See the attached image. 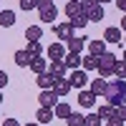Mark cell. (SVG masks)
Returning a JSON list of instances; mask_svg holds the SVG:
<instances>
[{
    "label": "cell",
    "mask_w": 126,
    "mask_h": 126,
    "mask_svg": "<svg viewBox=\"0 0 126 126\" xmlns=\"http://www.w3.org/2000/svg\"><path fill=\"white\" fill-rule=\"evenodd\" d=\"M106 101L111 103V106H121V103H126V78L109 81V88H106Z\"/></svg>",
    "instance_id": "obj_1"
},
{
    "label": "cell",
    "mask_w": 126,
    "mask_h": 126,
    "mask_svg": "<svg viewBox=\"0 0 126 126\" xmlns=\"http://www.w3.org/2000/svg\"><path fill=\"white\" fill-rule=\"evenodd\" d=\"M116 56L113 53H103L101 58H98V76L101 78H109V76H113V71H116Z\"/></svg>",
    "instance_id": "obj_2"
},
{
    "label": "cell",
    "mask_w": 126,
    "mask_h": 126,
    "mask_svg": "<svg viewBox=\"0 0 126 126\" xmlns=\"http://www.w3.org/2000/svg\"><path fill=\"white\" fill-rule=\"evenodd\" d=\"M38 13H40V20H46V23H53L58 10L53 5V0H38Z\"/></svg>",
    "instance_id": "obj_3"
},
{
    "label": "cell",
    "mask_w": 126,
    "mask_h": 126,
    "mask_svg": "<svg viewBox=\"0 0 126 126\" xmlns=\"http://www.w3.org/2000/svg\"><path fill=\"white\" fill-rule=\"evenodd\" d=\"M68 81H71V86H73V88H86V83H88L91 78H88V71L76 68V71L68 76Z\"/></svg>",
    "instance_id": "obj_4"
},
{
    "label": "cell",
    "mask_w": 126,
    "mask_h": 126,
    "mask_svg": "<svg viewBox=\"0 0 126 126\" xmlns=\"http://www.w3.org/2000/svg\"><path fill=\"white\" fill-rule=\"evenodd\" d=\"M73 30H76V28H73V23H71V20H66V23H58V25L53 28V33H56L58 40H68V38H73Z\"/></svg>",
    "instance_id": "obj_5"
},
{
    "label": "cell",
    "mask_w": 126,
    "mask_h": 126,
    "mask_svg": "<svg viewBox=\"0 0 126 126\" xmlns=\"http://www.w3.org/2000/svg\"><path fill=\"white\" fill-rule=\"evenodd\" d=\"M58 93L53 91V88H43V91H40V106H48V109H56V103H58Z\"/></svg>",
    "instance_id": "obj_6"
},
{
    "label": "cell",
    "mask_w": 126,
    "mask_h": 126,
    "mask_svg": "<svg viewBox=\"0 0 126 126\" xmlns=\"http://www.w3.org/2000/svg\"><path fill=\"white\" fill-rule=\"evenodd\" d=\"M56 81H58V78H56L50 71H46V73H38V78H35V83H38L40 88H53V86H56Z\"/></svg>",
    "instance_id": "obj_7"
},
{
    "label": "cell",
    "mask_w": 126,
    "mask_h": 126,
    "mask_svg": "<svg viewBox=\"0 0 126 126\" xmlns=\"http://www.w3.org/2000/svg\"><path fill=\"white\" fill-rule=\"evenodd\" d=\"M78 103H81L83 109H91L93 103H96V93H93L91 88H88V91H86V88H81V93H78Z\"/></svg>",
    "instance_id": "obj_8"
},
{
    "label": "cell",
    "mask_w": 126,
    "mask_h": 126,
    "mask_svg": "<svg viewBox=\"0 0 126 126\" xmlns=\"http://www.w3.org/2000/svg\"><path fill=\"white\" fill-rule=\"evenodd\" d=\"M63 56H66V46L63 43H50L48 46V58L50 61H63Z\"/></svg>",
    "instance_id": "obj_9"
},
{
    "label": "cell",
    "mask_w": 126,
    "mask_h": 126,
    "mask_svg": "<svg viewBox=\"0 0 126 126\" xmlns=\"http://www.w3.org/2000/svg\"><path fill=\"white\" fill-rule=\"evenodd\" d=\"M68 43V53H81L83 48H86V38H81V35H73L66 40Z\"/></svg>",
    "instance_id": "obj_10"
},
{
    "label": "cell",
    "mask_w": 126,
    "mask_h": 126,
    "mask_svg": "<svg viewBox=\"0 0 126 126\" xmlns=\"http://www.w3.org/2000/svg\"><path fill=\"white\" fill-rule=\"evenodd\" d=\"M53 119H56V113H53V109H48V106H40L38 113H35V121L38 124H50Z\"/></svg>",
    "instance_id": "obj_11"
},
{
    "label": "cell",
    "mask_w": 126,
    "mask_h": 126,
    "mask_svg": "<svg viewBox=\"0 0 126 126\" xmlns=\"http://www.w3.org/2000/svg\"><path fill=\"white\" fill-rule=\"evenodd\" d=\"M106 88H109V83H106V78H93L91 81V91L96 93V96H106Z\"/></svg>",
    "instance_id": "obj_12"
},
{
    "label": "cell",
    "mask_w": 126,
    "mask_h": 126,
    "mask_svg": "<svg viewBox=\"0 0 126 126\" xmlns=\"http://www.w3.org/2000/svg\"><path fill=\"white\" fill-rule=\"evenodd\" d=\"M66 68H68V66H66L63 61H50V68H48V71L53 73L56 78H66Z\"/></svg>",
    "instance_id": "obj_13"
},
{
    "label": "cell",
    "mask_w": 126,
    "mask_h": 126,
    "mask_svg": "<svg viewBox=\"0 0 126 126\" xmlns=\"http://www.w3.org/2000/svg\"><path fill=\"white\" fill-rule=\"evenodd\" d=\"M103 40L106 43H121V28H106V33H103Z\"/></svg>",
    "instance_id": "obj_14"
},
{
    "label": "cell",
    "mask_w": 126,
    "mask_h": 126,
    "mask_svg": "<svg viewBox=\"0 0 126 126\" xmlns=\"http://www.w3.org/2000/svg\"><path fill=\"white\" fill-rule=\"evenodd\" d=\"M53 113H56L58 119H68L73 111H71V106H68V101H58V103H56V109H53Z\"/></svg>",
    "instance_id": "obj_15"
},
{
    "label": "cell",
    "mask_w": 126,
    "mask_h": 126,
    "mask_svg": "<svg viewBox=\"0 0 126 126\" xmlns=\"http://www.w3.org/2000/svg\"><path fill=\"white\" fill-rule=\"evenodd\" d=\"M73 86H71V81L68 78H58L56 81V86H53V91L58 93V96H68V91H71Z\"/></svg>",
    "instance_id": "obj_16"
},
{
    "label": "cell",
    "mask_w": 126,
    "mask_h": 126,
    "mask_svg": "<svg viewBox=\"0 0 126 126\" xmlns=\"http://www.w3.org/2000/svg\"><path fill=\"white\" fill-rule=\"evenodd\" d=\"M63 63H66L68 68H81V63H83V58H81V53H68V56H63Z\"/></svg>",
    "instance_id": "obj_17"
},
{
    "label": "cell",
    "mask_w": 126,
    "mask_h": 126,
    "mask_svg": "<svg viewBox=\"0 0 126 126\" xmlns=\"http://www.w3.org/2000/svg\"><path fill=\"white\" fill-rule=\"evenodd\" d=\"M13 58H15V63H18V66H23V68L33 63V56H30L28 50H15V56H13Z\"/></svg>",
    "instance_id": "obj_18"
},
{
    "label": "cell",
    "mask_w": 126,
    "mask_h": 126,
    "mask_svg": "<svg viewBox=\"0 0 126 126\" xmlns=\"http://www.w3.org/2000/svg\"><path fill=\"white\" fill-rule=\"evenodd\" d=\"M98 116H101V121L113 119V116H116V106H111V103H103V106L98 109Z\"/></svg>",
    "instance_id": "obj_19"
},
{
    "label": "cell",
    "mask_w": 126,
    "mask_h": 126,
    "mask_svg": "<svg viewBox=\"0 0 126 126\" xmlns=\"http://www.w3.org/2000/svg\"><path fill=\"white\" fill-rule=\"evenodd\" d=\"M81 13H83L81 3H76V0H68V3H66V15H68V18H76V15H81Z\"/></svg>",
    "instance_id": "obj_20"
},
{
    "label": "cell",
    "mask_w": 126,
    "mask_h": 126,
    "mask_svg": "<svg viewBox=\"0 0 126 126\" xmlns=\"http://www.w3.org/2000/svg\"><path fill=\"white\" fill-rule=\"evenodd\" d=\"M13 23H15V13H13V10H0V25L10 28Z\"/></svg>",
    "instance_id": "obj_21"
},
{
    "label": "cell",
    "mask_w": 126,
    "mask_h": 126,
    "mask_svg": "<svg viewBox=\"0 0 126 126\" xmlns=\"http://www.w3.org/2000/svg\"><path fill=\"white\" fill-rule=\"evenodd\" d=\"M91 56H96V58H101L103 53H106V43H103V40H91Z\"/></svg>",
    "instance_id": "obj_22"
},
{
    "label": "cell",
    "mask_w": 126,
    "mask_h": 126,
    "mask_svg": "<svg viewBox=\"0 0 126 126\" xmlns=\"http://www.w3.org/2000/svg\"><path fill=\"white\" fill-rule=\"evenodd\" d=\"M30 71H33L35 76H38V73H46V71H48V68H46V58H43V56L33 58V63H30Z\"/></svg>",
    "instance_id": "obj_23"
},
{
    "label": "cell",
    "mask_w": 126,
    "mask_h": 126,
    "mask_svg": "<svg viewBox=\"0 0 126 126\" xmlns=\"http://www.w3.org/2000/svg\"><path fill=\"white\" fill-rule=\"evenodd\" d=\"M28 53L33 56V58H38V56H43V46H40V40H28Z\"/></svg>",
    "instance_id": "obj_24"
},
{
    "label": "cell",
    "mask_w": 126,
    "mask_h": 126,
    "mask_svg": "<svg viewBox=\"0 0 126 126\" xmlns=\"http://www.w3.org/2000/svg\"><path fill=\"white\" fill-rule=\"evenodd\" d=\"M81 68L83 71H98V58L96 56H86L83 63H81Z\"/></svg>",
    "instance_id": "obj_25"
},
{
    "label": "cell",
    "mask_w": 126,
    "mask_h": 126,
    "mask_svg": "<svg viewBox=\"0 0 126 126\" xmlns=\"http://www.w3.org/2000/svg\"><path fill=\"white\" fill-rule=\"evenodd\" d=\"M25 38L28 40H40V38H43V28H40V25H30L25 30Z\"/></svg>",
    "instance_id": "obj_26"
},
{
    "label": "cell",
    "mask_w": 126,
    "mask_h": 126,
    "mask_svg": "<svg viewBox=\"0 0 126 126\" xmlns=\"http://www.w3.org/2000/svg\"><path fill=\"white\" fill-rule=\"evenodd\" d=\"M86 15H88V20H103V5H101V3H98V5H93Z\"/></svg>",
    "instance_id": "obj_27"
},
{
    "label": "cell",
    "mask_w": 126,
    "mask_h": 126,
    "mask_svg": "<svg viewBox=\"0 0 126 126\" xmlns=\"http://www.w3.org/2000/svg\"><path fill=\"white\" fill-rule=\"evenodd\" d=\"M66 121H68V126H86V116H81V113H71Z\"/></svg>",
    "instance_id": "obj_28"
},
{
    "label": "cell",
    "mask_w": 126,
    "mask_h": 126,
    "mask_svg": "<svg viewBox=\"0 0 126 126\" xmlns=\"http://www.w3.org/2000/svg\"><path fill=\"white\" fill-rule=\"evenodd\" d=\"M71 23H73V28H86L88 15H86V13H81V15H76V18H71Z\"/></svg>",
    "instance_id": "obj_29"
},
{
    "label": "cell",
    "mask_w": 126,
    "mask_h": 126,
    "mask_svg": "<svg viewBox=\"0 0 126 126\" xmlns=\"http://www.w3.org/2000/svg\"><path fill=\"white\" fill-rule=\"evenodd\" d=\"M116 78H126V61H116Z\"/></svg>",
    "instance_id": "obj_30"
},
{
    "label": "cell",
    "mask_w": 126,
    "mask_h": 126,
    "mask_svg": "<svg viewBox=\"0 0 126 126\" xmlns=\"http://www.w3.org/2000/svg\"><path fill=\"white\" fill-rule=\"evenodd\" d=\"M86 126H101V116L98 113H88L86 116Z\"/></svg>",
    "instance_id": "obj_31"
},
{
    "label": "cell",
    "mask_w": 126,
    "mask_h": 126,
    "mask_svg": "<svg viewBox=\"0 0 126 126\" xmlns=\"http://www.w3.org/2000/svg\"><path fill=\"white\" fill-rule=\"evenodd\" d=\"M18 3H20V8H23L25 13H28V10H33V8H38V0H18Z\"/></svg>",
    "instance_id": "obj_32"
},
{
    "label": "cell",
    "mask_w": 126,
    "mask_h": 126,
    "mask_svg": "<svg viewBox=\"0 0 126 126\" xmlns=\"http://www.w3.org/2000/svg\"><path fill=\"white\" fill-rule=\"evenodd\" d=\"M93 5H98V0H81V8H83V13H88V10Z\"/></svg>",
    "instance_id": "obj_33"
},
{
    "label": "cell",
    "mask_w": 126,
    "mask_h": 126,
    "mask_svg": "<svg viewBox=\"0 0 126 126\" xmlns=\"http://www.w3.org/2000/svg\"><path fill=\"white\" fill-rule=\"evenodd\" d=\"M116 116L126 121V103H121V106H116Z\"/></svg>",
    "instance_id": "obj_34"
},
{
    "label": "cell",
    "mask_w": 126,
    "mask_h": 126,
    "mask_svg": "<svg viewBox=\"0 0 126 126\" xmlns=\"http://www.w3.org/2000/svg\"><path fill=\"white\" fill-rule=\"evenodd\" d=\"M106 126H124V119L113 116V119H109V121H106Z\"/></svg>",
    "instance_id": "obj_35"
},
{
    "label": "cell",
    "mask_w": 126,
    "mask_h": 126,
    "mask_svg": "<svg viewBox=\"0 0 126 126\" xmlns=\"http://www.w3.org/2000/svg\"><path fill=\"white\" fill-rule=\"evenodd\" d=\"M3 86H8V73L0 71V88H3Z\"/></svg>",
    "instance_id": "obj_36"
},
{
    "label": "cell",
    "mask_w": 126,
    "mask_h": 126,
    "mask_svg": "<svg viewBox=\"0 0 126 126\" xmlns=\"http://www.w3.org/2000/svg\"><path fill=\"white\" fill-rule=\"evenodd\" d=\"M3 126H20V121H18V119H5Z\"/></svg>",
    "instance_id": "obj_37"
},
{
    "label": "cell",
    "mask_w": 126,
    "mask_h": 126,
    "mask_svg": "<svg viewBox=\"0 0 126 126\" xmlns=\"http://www.w3.org/2000/svg\"><path fill=\"white\" fill-rule=\"evenodd\" d=\"M116 5H119L121 13H126V0H116Z\"/></svg>",
    "instance_id": "obj_38"
},
{
    "label": "cell",
    "mask_w": 126,
    "mask_h": 126,
    "mask_svg": "<svg viewBox=\"0 0 126 126\" xmlns=\"http://www.w3.org/2000/svg\"><path fill=\"white\" fill-rule=\"evenodd\" d=\"M121 30H126V13H124V18H121Z\"/></svg>",
    "instance_id": "obj_39"
},
{
    "label": "cell",
    "mask_w": 126,
    "mask_h": 126,
    "mask_svg": "<svg viewBox=\"0 0 126 126\" xmlns=\"http://www.w3.org/2000/svg\"><path fill=\"white\" fill-rule=\"evenodd\" d=\"M25 126H40V124H25Z\"/></svg>",
    "instance_id": "obj_40"
},
{
    "label": "cell",
    "mask_w": 126,
    "mask_h": 126,
    "mask_svg": "<svg viewBox=\"0 0 126 126\" xmlns=\"http://www.w3.org/2000/svg\"><path fill=\"white\" fill-rule=\"evenodd\" d=\"M98 3H101V5H103V3H109V0H98Z\"/></svg>",
    "instance_id": "obj_41"
},
{
    "label": "cell",
    "mask_w": 126,
    "mask_h": 126,
    "mask_svg": "<svg viewBox=\"0 0 126 126\" xmlns=\"http://www.w3.org/2000/svg\"><path fill=\"white\" fill-rule=\"evenodd\" d=\"M124 61H126V48H124Z\"/></svg>",
    "instance_id": "obj_42"
},
{
    "label": "cell",
    "mask_w": 126,
    "mask_h": 126,
    "mask_svg": "<svg viewBox=\"0 0 126 126\" xmlns=\"http://www.w3.org/2000/svg\"><path fill=\"white\" fill-rule=\"evenodd\" d=\"M0 103H3V93H0Z\"/></svg>",
    "instance_id": "obj_43"
},
{
    "label": "cell",
    "mask_w": 126,
    "mask_h": 126,
    "mask_svg": "<svg viewBox=\"0 0 126 126\" xmlns=\"http://www.w3.org/2000/svg\"><path fill=\"white\" fill-rule=\"evenodd\" d=\"M76 3H81V0H76Z\"/></svg>",
    "instance_id": "obj_44"
},
{
    "label": "cell",
    "mask_w": 126,
    "mask_h": 126,
    "mask_svg": "<svg viewBox=\"0 0 126 126\" xmlns=\"http://www.w3.org/2000/svg\"><path fill=\"white\" fill-rule=\"evenodd\" d=\"M124 40H126V38H124Z\"/></svg>",
    "instance_id": "obj_45"
}]
</instances>
